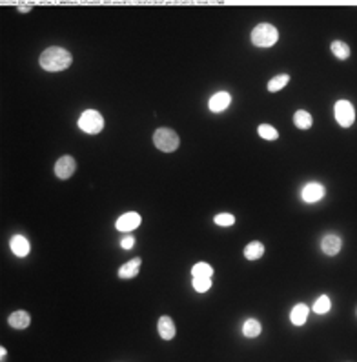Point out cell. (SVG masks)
Instances as JSON below:
<instances>
[{"instance_id": "6da1fadb", "label": "cell", "mask_w": 357, "mask_h": 362, "mask_svg": "<svg viewBox=\"0 0 357 362\" xmlns=\"http://www.w3.org/2000/svg\"><path fill=\"white\" fill-rule=\"evenodd\" d=\"M73 62V57L68 49L64 48H48L46 51H42L40 55V66L46 71H64L68 70Z\"/></svg>"}, {"instance_id": "7a4b0ae2", "label": "cell", "mask_w": 357, "mask_h": 362, "mask_svg": "<svg viewBox=\"0 0 357 362\" xmlns=\"http://www.w3.org/2000/svg\"><path fill=\"white\" fill-rule=\"evenodd\" d=\"M153 144L157 146V150L164 151V153H173L177 147L181 146V139L170 127H159L153 133Z\"/></svg>"}, {"instance_id": "3957f363", "label": "cell", "mask_w": 357, "mask_h": 362, "mask_svg": "<svg viewBox=\"0 0 357 362\" xmlns=\"http://www.w3.org/2000/svg\"><path fill=\"white\" fill-rule=\"evenodd\" d=\"M279 38V31L271 24H259L251 31V44L257 48H270Z\"/></svg>"}, {"instance_id": "277c9868", "label": "cell", "mask_w": 357, "mask_h": 362, "mask_svg": "<svg viewBox=\"0 0 357 362\" xmlns=\"http://www.w3.org/2000/svg\"><path fill=\"white\" fill-rule=\"evenodd\" d=\"M78 127H80L84 133L97 135V133H100L104 127V117L99 113V111L88 110L80 115V118H78Z\"/></svg>"}, {"instance_id": "5b68a950", "label": "cell", "mask_w": 357, "mask_h": 362, "mask_svg": "<svg viewBox=\"0 0 357 362\" xmlns=\"http://www.w3.org/2000/svg\"><path fill=\"white\" fill-rule=\"evenodd\" d=\"M335 120L339 126L343 127H350L353 122H355V110L350 104L348 100H339L335 102Z\"/></svg>"}, {"instance_id": "8992f818", "label": "cell", "mask_w": 357, "mask_h": 362, "mask_svg": "<svg viewBox=\"0 0 357 362\" xmlns=\"http://www.w3.org/2000/svg\"><path fill=\"white\" fill-rule=\"evenodd\" d=\"M75 171H77V162H75V159L73 157H70V155L60 157V159L57 160V164H55V175H57L60 180L70 179Z\"/></svg>"}, {"instance_id": "52a82bcc", "label": "cell", "mask_w": 357, "mask_h": 362, "mask_svg": "<svg viewBox=\"0 0 357 362\" xmlns=\"http://www.w3.org/2000/svg\"><path fill=\"white\" fill-rule=\"evenodd\" d=\"M140 222H142V219H140L139 213L128 211V213H124V215L119 217V220L115 222V228L119 229V231L130 233V231H133V229L139 228Z\"/></svg>"}, {"instance_id": "ba28073f", "label": "cell", "mask_w": 357, "mask_h": 362, "mask_svg": "<svg viewBox=\"0 0 357 362\" xmlns=\"http://www.w3.org/2000/svg\"><path fill=\"white\" fill-rule=\"evenodd\" d=\"M230 102H232L230 93H226V91H219V93H215L214 97L209 98L208 106H209V110L214 111V113H221V111H224L226 108L230 106Z\"/></svg>"}, {"instance_id": "9c48e42d", "label": "cell", "mask_w": 357, "mask_h": 362, "mask_svg": "<svg viewBox=\"0 0 357 362\" xmlns=\"http://www.w3.org/2000/svg\"><path fill=\"white\" fill-rule=\"evenodd\" d=\"M8 322L11 328H15V330H26V328L31 324V317H29L28 311L18 309V311H13V313L9 315Z\"/></svg>"}, {"instance_id": "30bf717a", "label": "cell", "mask_w": 357, "mask_h": 362, "mask_svg": "<svg viewBox=\"0 0 357 362\" xmlns=\"http://www.w3.org/2000/svg\"><path fill=\"white\" fill-rule=\"evenodd\" d=\"M324 197V187L317 182H310L303 189V200L304 202H317Z\"/></svg>"}, {"instance_id": "8fae6325", "label": "cell", "mask_w": 357, "mask_h": 362, "mask_svg": "<svg viewBox=\"0 0 357 362\" xmlns=\"http://www.w3.org/2000/svg\"><path fill=\"white\" fill-rule=\"evenodd\" d=\"M157 330H159L160 338H164V340H172L175 337V324H173V321L170 317H160Z\"/></svg>"}, {"instance_id": "7c38bea8", "label": "cell", "mask_w": 357, "mask_h": 362, "mask_svg": "<svg viewBox=\"0 0 357 362\" xmlns=\"http://www.w3.org/2000/svg\"><path fill=\"white\" fill-rule=\"evenodd\" d=\"M341 246H343V242H341V239L337 235H326L323 239V242H321V248H323V251L326 253V255L333 257L339 253Z\"/></svg>"}, {"instance_id": "4fadbf2b", "label": "cell", "mask_w": 357, "mask_h": 362, "mask_svg": "<svg viewBox=\"0 0 357 362\" xmlns=\"http://www.w3.org/2000/svg\"><path fill=\"white\" fill-rule=\"evenodd\" d=\"M140 259L137 257V259H132L130 262H126L124 266H120L119 269V277L120 279H133L139 275V269H140Z\"/></svg>"}, {"instance_id": "5bb4252c", "label": "cell", "mask_w": 357, "mask_h": 362, "mask_svg": "<svg viewBox=\"0 0 357 362\" xmlns=\"http://www.w3.org/2000/svg\"><path fill=\"white\" fill-rule=\"evenodd\" d=\"M11 251L15 253L17 257H26L29 253V242H28V239L26 237H22V235H15L11 239Z\"/></svg>"}, {"instance_id": "9a60e30c", "label": "cell", "mask_w": 357, "mask_h": 362, "mask_svg": "<svg viewBox=\"0 0 357 362\" xmlns=\"http://www.w3.org/2000/svg\"><path fill=\"white\" fill-rule=\"evenodd\" d=\"M308 313H310V309H308L306 304H297L296 308L291 309V313H290L291 324L303 326L304 322H306V318H308Z\"/></svg>"}, {"instance_id": "2e32d148", "label": "cell", "mask_w": 357, "mask_h": 362, "mask_svg": "<svg viewBox=\"0 0 357 362\" xmlns=\"http://www.w3.org/2000/svg\"><path fill=\"white\" fill-rule=\"evenodd\" d=\"M263 255H264V244L263 242L254 240V242H250V244L244 248V257H246L248 261H257V259H261Z\"/></svg>"}, {"instance_id": "e0dca14e", "label": "cell", "mask_w": 357, "mask_h": 362, "mask_svg": "<svg viewBox=\"0 0 357 362\" xmlns=\"http://www.w3.org/2000/svg\"><path fill=\"white\" fill-rule=\"evenodd\" d=\"M293 124H296L299 130H310L312 124H313V118H312V115L308 113V111L299 110L296 115H293Z\"/></svg>"}, {"instance_id": "ac0fdd59", "label": "cell", "mask_w": 357, "mask_h": 362, "mask_svg": "<svg viewBox=\"0 0 357 362\" xmlns=\"http://www.w3.org/2000/svg\"><path fill=\"white\" fill-rule=\"evenodd\" d=\"M332 53L335 55V57L339 58V60H345V58L350 57V48H348V44H346V42H343V40L332 42Z\"/></svg>"}, {"instance_id": "d6986e66", "label": "cell", "mask_w": 357, "mask_h": 362, "mask_svg": "<svg viewBox=\"0 0 357 362\" xmlns=\"http://www.w3.org/2000/svg\"><path fill=\"white\" fill-rule=\"evenodd\" d=\"M242 333L246 335L248 338L257 337V335L261 333V324H259V321H255V318H248V321L244 322V326H242Z\"/></svg>"}, {"instance_id": "ffe728a7", "label": "cell", "mask_w": 357, "mask_h": 362, "mask_svg": "<svg viewBox=\"0 0 357 362\" xmlns=\"http://www.w3.org/2000/svg\"><path fill=\"white\" fill-rule=\"evenodd\" d=\"M257 131H259V135H261V139H264V140H277L279 139V131L275 130L274 126H270V124H261Z\"/></svg>"}, {"instance_id": "44dd1931", "label": "cell", "mask_w": 357, "mask_h": 362, "mask_svg": "<svg viewBox=\"0 0 357 362\" xmlns=\"http://www.w3.org/2000/svg\"><path fill=\"white\" fill-rule=\"evenodd\" d=\"M193 277H208L212 279V275H214V268L209 264H206V262H199V264L193 266L192 269Z\"/></svg>"}, {"instance_id": "7402d4cb", "label": "cell", "mask_w": 357, "mask_h": 362, "mask_svg": "<svg viewBox=\"0 0 357 362\" xmlns=\"http://www.w3.org/2000/svg\"><path fill=\"white\" fill-rule=\"evenodd\" d=\"M288 82H290L288 75H277V77H274L268 82V91H281Z\"/></svg>"}, {"instance_id": "603a6c76", "label": "cell", "mask_w": 357, "mask_h": 362, "mask_svg": "<svg viewBox=\"0 0 357 362\" xmlns=\"http://www.w3.org/2000/svg\"><path fill=\"white\" fill-rule=\"evenodd\" d=\"M330 299L326 297V295H323V297H319L316 301V304H313V311H316L317 315H324L330 311Z\"/></svg>"}, {"instance_id": "cb8c5ba5", "label": "cell", "mask_w": 357, "mask_h": 362, "mask_svg": "<svg viewBox=\"0 0 357 362\" xmlns=\"http://www.w3.org/2000/svg\"><path fill=\"white\" fill-rule=\"evenodd\" d=\"M212 288V279L208 277H193V289L199 293H204Z\"/></svg>"}, {"instance_id": "d4e9b609", "label": "cell", "mask_w": 357, "mask_h": 362, "mask_svg": "<svg viewBox=\"0 0 357 362\" xmlns=\"http://www.w3.org/2000/svg\"><path fill=\"white\" fill-rule=\"evenodd\" d=\"M214 222L217 226H222V228H230L235 224V217L232 213H219V215H215Z\"/></svg>"}, {"instance_id": "484cf974", "label": "cell", "mask_w": 357, "mask_h": 362, "mask_svg": "<svg viewBox=\"0 0 357 362\" xmlns=\"http://www.w3.org/2000/svg\"><path fill=\"white\" fill-rule=\"evenodd\" d=\"M120 246H122V249H132L135 246V239L132 235H126L124 239H120Z\"/></svg>"}, {"instance_id": "4316f807", "label": "cell", "mask_w": 357, "mask_h": 362, "mask_svg": "<svg viewBox=\"0 0 357 362\" xmlns=\"http://www.w3.org/2000/svg\"><path fill=\"white\" fill-rule=\"evenodd\" d=\"M18 11H20V13L31 11V6H29V4H20V6H18Z\"/></svg>"}, {"instance_id": "83f0119b", "label": "cell", "mask_w": 357, "mask_h": 362, "mask_svg": "<svg viewBox=\"0 0 357 362\" xmlns=\"http://www.w3.org/2000/svg\"><path fill=\"white\" fill-rule=\"evenodd\" d=\"M6 355H8V351H6V348L2 346V348H0V358H2V360H4V358H6Z\"/></svg>"}]
</instances>
